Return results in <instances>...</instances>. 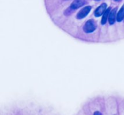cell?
I'll return each instance as SVG.
<instances>
[{"mask_svg":"<svg viewBox=\"0 0 124 115\" xmlns=\"http://www.w3.org/2000/svg\"><path fill=\"white\" fill-rule=\"evenodd\" d=\"M115 1H121V0H115Z\"/></svg>","mask_w":124,"mask_h":115,"instance_id":"9","label":"cell"},{"mask_svg":"<svg viewBox=\"0 0 124 115\" xmlns=\"http://www.w3.org/2000/svg\"><path fill=\"white\" fill-rule=\"evenodd\" d=\"M97 28V25L93 20H89L83 26V31L86 33H91Z\"/></svg>","mask_w":124,"mask_h":115,"instance_id":"1","label":"cell"},{"mask_svg":"<svg viewBox=\"0 0 124 115\" xmlns=\"http://www.w3.org/2000/svg\"><path fill=\"white\" fill-rule=\"evenodd\" d=\"M106 7H107L106 4L103 3L101 4L94 12V15L95 16V17H100L101 15L103 14L104 13V12L106 11Z\"/></svg>","mask_w":124,"mask_h":115,"instance_id":"3","label":"cell"},{"mask_svg":"<svg viewBox=\"0 0 124 115\" xmlns=\"http://www.w3.org/2000/svg\"><path fill=\"white\" fill-rule=\"evenodd\" d=\"M102 115V113H100V112L97 111V112H94V115Z\"/></svg>","mask_w":124,"mask_h":115,"instance_id":"8","label":"cell"},{"mask_svg":"<svg viewBox=\"0 0 124 115\" xmlns=\"http://www.w3.org/2000/svg\"><path fill=\"white\" fill-rule=\"evenodd\" d=\"M110 12V8H107L106 10V11L104 12V13L103 14V17L102 18V21H101V23L102 25H105L107 22V20L108 19V16H109Z\"/></svg>","mask_w":124,"mask_h":115,"instance_id":"6","label":"cell"},{"mask_svg":"<svg viewBox=\"0 0 124 115\" xmlns=\"http://www.w3.org/2000/svg\"><path fill=\"white\" fill-rule=\"evenodd\" d=\"M124 19V4L123 6L121 7L120 10L119 11V12L117 14V22L122 21Z\"/></svg>","mask_w":124,"mask_h":115,"instance_id":"7","label":"cell"},{"mask_svg":"<svg viewBox=\"0 0 124 115\" xmlns=\"http://www.w3.org/2000/svg\"><path fill=\"white\" fill-rule=\"evenodd\" d=\"M87 4L86 0H75L72 3L70 7L73 10H77L79 7H82L83 6H84L85 4Z\"/></svg>","mask_w":124,"mask_h":115,"instance_id":"4","label":"cell"},{"mask_svg":"<svg viewBox=\"0 0 124 115\" xmlns=\"http://www.w3.org/2000/svg\"><path fill=\"white\" fill-rule=\"evenodd\" d=\"M117 8H114L113 10H110L108 16V21L110 25H113L116 20H117Z\"/></svg>","mask_w":124,"mask_h":115,"instance_id":"5","label":"cell"},{"mask_svg":"<svg viewBox=\"0 0 124 115\" xmlns=\"http://www.w3.org/2000/svg\"><path fill=\"white\" fill-rule=\"evenodd\" d=\"M91 10V6H86V7H83L81 10H80L77 14V19H83L85 17H86L89 13L90 12Z\"/></svg>","mask_w":124,"mask_h":115,"instance_id":"2","label":"cell"}]
</instances>
